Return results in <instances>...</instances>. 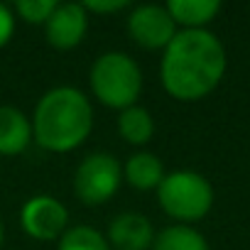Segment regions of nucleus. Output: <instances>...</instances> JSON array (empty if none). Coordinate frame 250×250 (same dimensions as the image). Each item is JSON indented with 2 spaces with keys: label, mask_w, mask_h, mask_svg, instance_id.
Here are the masks:
<instances>
[{
  "label": "nucleus",
  "mask_w": 250,
  "mask_h": 250,
  "mask_svg": "<svg viewBox=\"0 0 250 250\" xmlns=\"http://www.w3.org/2000/svg\"><path fill=\"white\" fill-rule=\"evenodd\" d=\"M226 49L211 30H179L162 52L160 79L177 101L206 98L226 74Z\"/></svg>",
  "instance_id": "nucleus-1"
},
{
  "label": "nucleus",
  "mask_w": 250,
  "mask_h": 250,
  "mask_svg": "<svg viewBox=\"0 0 250 250\" xmlns=\"http://www.w3.org/2000/svg\"><path fill=\"white\" fill-rule=\"evenodd\" d=\"M32 140L47 152H71L93 130V105L74 86L49 88L32 113Z\"/></svg>",
  "instance_id": "nucleus-2"
},
{
  "label": "nucleus",
  "mask_w": 250,
  "mask_h": 250,
  "mask_svg": "<svg viewBox=\"0 0 250 250\" xmlns=\"http://www.w3.org/2000/svg\"><path fill=\"white\" fill-rule=\"evenodd\" d=\"M88 86L93 98L105 108L125 110L138 105L143 93V71L138 62L125 52H103L88 71Z\"/></svg>",
  "instance_id": "nucleus-3"
},
{
  "label": "nucleus",
  "mask_w": 250,
  "mask_h": 250,
  "mask_svg": "<svg viewBox=\"0 0 250 250\" xmlns=\"http://www.w3.org/2000/svg\"><path fill=\"white\" fill-rule=\"evenodd\" d=\"M157 204L177 223L191 226L208 216L213 206V187L194 169H174L165 174L157 187Z\"/></svg>",
  "instance_id": "nucleus-4"
},
{
  "label": "nucleus",
  "mask_w": 250,
  "mask_h": 250,
  "mask_svg": "<svg viewBox=\"0 0 250 250\" xmlns=\"http://www.w3.org/2000/svg\"><path fill=\"white\" fill-rule=\"evenodd\" d=\"M120 184H123V167L118 157H113L110 152H93L83 157L74 172V194L88 206L110 201L120 189Z\"/></svg>",
  "instance_id": "nucleus-5"
},
{
  "label": "nucleus",
  "mask_w": 250,
  "mask_h": 250,
  "mask_svg": "<svg viewBox=\"0 0 250 250\" xmlns=\"http://www.w3.org/2000/svg\"><path fill=\"white\" fill-rule=\"evenodd\" d=\"M177 32L179 30L165 5H138L128 15L130 40L147 52H157V49L165 52Z\"/></svg>",
  "instance_id": "nucleus-6"
},
{
  "label": "nucleus",
  "mask_w": 250,
  "mask_h": 250,
  "mask_svg": "<svg viewBox=\"0 0 250 250\" xmlns=\"http://www.w3.org/2000/svg\"><path fill=\"white\" fill-rule=\"evenodd\" d=\"M20 223L32 240H59L66 230L69 211L59 199L49 194H40L22 204Z\"/></svg>",
  "instance_id": "nucleus-7"
},
{
  "label": "nucleus",
  "mask_w": 250,
  "mask_h": 250,
  "mask_svg": "<svg viewBox=\"0 0 250 250\" xmlns=\"http://www.w3.org/2000/svg\"><path fill=\"white\" fill-rule=\"evenodd\" d=\"M86 30H88V13L83 10V5L81 3H59L44 25V37L54 49L69 52L83 42Z\"/></svg>",
  "instance_id": "nucleus-8"
},
{
  "label": "nucleus",
  "mask_w": 250,
  "mask_h": 250,
  "mask_svg": "<svg viewBox=\"0 0 250 250\" xmlns=\"http://www.w3.org/2000/svg\"><path fill=\"white\" fill-rule=\"evenodd\" d=\"M155 235V226L147 216L138 211H125L110 221L105 238L113 250H152Z\"/></svg>",
  "instance_id": "nucleus-9"
},
{
  "label": "nucleus",
  "mask_w": 250,
  "mask_h": 250,
  "mask_svg": "<svg viewBox=\"0 0 250 250\" xmlns=\"http://www.w3.org/2000/svg\"><path fill=\"white\" fill-rule=\"evenodd\" d=\"M32 143V120L15 105H0V155L15 157Z\"/></svg>",
  "instance_id": "nucleus-10"
},
{
  "label": "nucleus",
  "mask_w": 250,
  "mask_h": 250,
  "mask_svg": "<svg viewBox=\"0 0 250 250\" xmlns=\"http://www.w3.org/2000/svg\"><path fill=\"white\" fill-rule=\"evenodd\" d=\"M165 165L152 152H135L123 165V179L138 191H152L165 179Z\"/></svg>",
  "instance_id": "nucleus-11"
},
{
  "label": "nucleus",
  "mask_w": 250,
  "mask_h": 250,
  "mask_svg": "<svg viewBox=\"0 0 250 250\" xmlns=\"http://www.w3.org/2000/svg\"><path fill=\"white\" fill-rule=\"evenodd\" d=\"M177 27L206 30V25L221 13L218 0H169L165 5Z\"/></svg>",
  "instance_id": "nucleus-12"
},
{
  "label": "nucleus",
  "mask_w": 250,
  "mask_h": 250,
  "mask_svg": "<svg viewBox=\"0 0 250 250\" xmlns=\"http://www.w3.org/2000/svg\"><path fill=\"white\" fill-rule=\"evenodd\" d=\"M118 133L125 143H130L135 147H143L152 140L155 135V120L152 113L143 105H130L120 110L118 115Z\"/></svg>",
  "instance_id": "nucleus-13"
},
{
  "label": "nucleus",
  "mask_w": 250,
  "mask_h": 250,
  "mask_svg": "<svg viewBox=\"0 0 250 250\" xmlns=\"http://www.w3.org/2000/svg\"><path fill=\"white\" fill-rule=\"evenodd\" d=\"M152 250H211V245L196 228L174 223L155 235Z\"/></svg>",
  "instance_id": "nucleus-14"
},
{
  "label": "nucleus",
  "mask_w": 250,
  "mask_h": 250,
  "mask_svg": "<svg viewBox=\"0 0 250 250\" xmlns=\"http://www.w3.org/2000/svg\"><path fill=\"white\" fill-rule=\"evenodd\" d=\"M57 250H113L108 238L93 226H71L59 238Z\"/></svg>",
  "instance_id": "nucleus-15"
},
{
  "label": "nucleus",
  "mask_w": 250,
  "mask_h": 250,
  "mask_svg": "<svg viewBox=\"0 0 250 250\" xmlns=\"http://www.w3.org/2000/svg\"><path fill=\"white\" fill-rule=\"evenodd\" d=\"M57 5H59L57 0H18L15 13L27 25H47V20L52 18Z\"/></svg>",
  "instance_id": "nucleus-16"
},
{
  "label": "nucleus",
  "mask_w": 250,
  "mask_h": 250,
  "mask_svg": "<svg viewBox=\"0 0 250 250\" xmlns=\"http://www.w3.org/2000/svg\"><path fill=\"white\" fill-rule=\"evenodd\" d=\"M81 5L86 13H98V15H110V13H120L125 8H130L128 0H86Z\"/></svg>",
  "instance_id": "nucleus-17"
},
{
  "label": "nucleus",
  "mask_w": 250,
  "mask_h": 250,
  "mask_svg": "<svg viewBox=\"0 0 250 250\" xmlns=\"http://www.w3.org/2000/svg\"><path fill=\"white\" fill-rule=\"evenodd\" d=\"M13 35H15V15L5 3H0V49L13 40Z\"/></svg>",
  "instance_id": "nucleus-18"
},
{
  "label": "nucleus",
  "mask_w": 250,
  "mask_h": 250,
  "mask_svg": "<svg viewBox=\"0 0 250 250\" xmlns=\"http://www.w3.org/2000/svg\"><path fill=\"white\" fill-rule=\"evenodd\" d=\"M3 238H5V228H3V221H0V245H3Z\"/></svg>",
  "instance_id": "nucleus-19"
}]
</instances>
